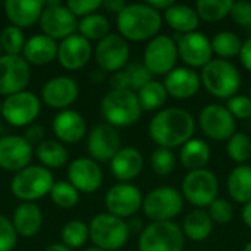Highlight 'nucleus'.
Here are the masks:
<instances>
[{
  "instance_id": "1",
  "label": "nucleus",
  "mask_w": 251,
  "mask_h": 251,
  "mask_svg": "<svg viewBox=\"0 0 251 251\" xmlns=\"http://www.w3.org/2000/svg\"><path fill=\"white\" fill-rule=\"evenodd\" d=\"M196 132V121L190 112L179 107L159 110L149 124L150 138L163 149H176L188 143Z\"/></svg>"
},
{
  "instance_id": "2",
  "label": "nucleus",
  "mask_w": 251,
  "mask_h": 251,
  "mask_svg": "<svg viewBox=\"0 0 251 251\" xmlns=\"http://www.w3.org/2000/svg\"><path fill=\"white\" fill-rule=\"evenodd\" d=\"M160 12L151 9L147 3L126 4L121 13L116 15V26L119 35L126 41H150L162 28Z\"/></svg>"
},
{
  "instance_id": "3",
  "label": "nucleus",
  "mask_w": 251,
  "mask_h": 251,
  "mask_svg": "<svg viewBox=\"0 0 251 251\" xmlns=\"http://www.w3.org/2000/svg\"><path fill=\"white\" fill-rule=\"evenodd\" d=\"M101 115L113 128L135 124L143 113L138 96L132 90H109L101 99Z\"/></svg>"
},
{
  "instance_id": "4",
  "label": "nucleus",
  "mask_w": 251,
  "mask_h": 251,
  "mask_svg": "<svg viewBox=\"0 0 251 251\" xmlns=\"http://www.w3.org/2000/svg\"><path fill=\"white\" fill-rule=\"evenodd\" d=\"M201 85L216 99L229 100L237 96L241 87V76L237 66L224 59H213L200 74Z\"/></svg>"
},
{
  "instance_id": "5",
  "label": "nucleus",
  "mask_w": 251,
  "mask_h": 251,
  "mask_svg": "<svg viewBox=\"0 0 251 251\" xmlns=\"http://www.w3.org/2000/svg\"><path fill=\"white\" fill-rule=\"evenodd\" d=\"M54 185L53 174L41 165H29L15 174L10 181V190L22 203H34L50 194Z\"/></svg>"
},
{
  "instance_id": "6",
  "label": "nucleus",
  "mask_w": 251,
  "mask_h": 251,
  "mask_svg": "<svg viewBox=\"0 0 251 251\" xmlns=\"http://www.w3.org/2000/svg\"><path fill=\"white\" fill-rule=\"evenodd\" d=\"M90 240L94 247L104 251H118L129 240V229L124 219H119L110 213L96 215L88 224Z\"/></svg>"
},
{
  "instance_id": "7",
  "label": "nucleus",
  "mask_w": 251,
  "mask_h": 251,
  "mask_svg": "<svg viewBox=\"0 0 251 251\" xmlns=\"http://www.w3.org/2000/svg\"><path fill=\"white\" fill-rule=\"evenodd\" d=\"M184 207L181 191L174 187H159L151 190L143 200V213L151 222H172Z\"/></svg>"
},
{
  "instance_id": "8",
  "label": "nucleus",
  "mask_w": 251,
  "mask_h": 251,
  "mask_svg": "<svg viewBox=\"0 0 251 251\" xmlns=\"http://www.w3.org/2000/svg\"><path fill=\"white\" fill-rule=\"evenodd\" d=\"M181 194L184 200L197 209L209 207L218 199L219 181L216 175L209 169L191 171L182 179Z\"/></svg>"
},
{
  "instance_id": "9",
  "label": "nucleus",
  "mask_w": 251,
  "mask_h": 251,
  "mask_svg": "<svg viewBox=\"0 0 251 251\" xmlns=\"http://www.w3.org/2000/svg\"><path fill=\"white\" fill-rule=\"evenodd\" d=\"M185 237L174 222H151L138 238V251H182Z\"/></svg>"
},
{
  "instance_id": "10",
  "label": "nucleus",
  "mask_w": 251,
  "mask_h": 251,
  "mask_svg": "<svg viewBox=\"0 0 251 251\" xmlns=\"http://www.w3.org/2000/svg\"><path fill=\"white\" fill-rule=\"evenodd\" d=\"M78 18L60 1H47L40 16V28L43 34L53 40H65L78 31Z\"/></svg>"
},
{
  "instance_id": "11",
  "label": "nucleus",
  "mask_w": 251,
  "mask_h": 251,
  "mask_svg": "<svg viewBox=\"0 0 251 251\" xmlns=\"http://www.w3.org/2000/svg\"><path fill=\"white\" fill-rule=\"evenodd\" d=\"M41 110L40 99L31 91H21L4 97L1 101V118L12 126L22 128L35 124Z\"/></svg>"
},
{
  "instance_id": "12",
  "label": "nucleus",
  "mask_w": 251,
  "mask_h": 251,
  "mask_svg": "<svg viewBox=\"0 0 251 251\" xmlns=\"http://www.w3.org/2000/svg\"><path fill=\"white\" fill-rule=\"evenodd\" d=\"M178 49L174 38L169 35H156L150 40L144 50L143 63L153 75H168L176 68Z\"/></svg>"
},
{
  "instance_id": "13",
  "label": "nucleus",
  "mask_w": 251,
  "mask_h": 251,
  "mask_svg": "<svg viewBox=\"0 0 251 251\" xmlns=\"http://www.w3.org/2000/svg\"><path fill=\"white\" fill-rule=\"evenodd\" d=\"M96 63L103 72H119L128 65L129 44L119 34H109L94 49Z\"/></svg>"
},
{
  "instance_id": "14",
  "label": "nucleus",
  "mask_w": 251,
  "mask_h": 251,
  "mask_svg": "<svg viewBox=\"0 0 251 251\" xmlns=\"http://www.w3.org/2000/svg\"><path fill=\"white\" fill-rule=\"evenodd\" d=\"M143 200L144 197L138 187L129 182H119L106 193L104 206L107 213L119 219H126L132 218L143 207Z\"/></svg>"
},
{
  "instance_id": "15",
  "label": "nucleus",
  "mask_w": 251,
  "mask_h": 251,
  "mask_svg": "<svg viewBox=\"0 0 251 251\" xmlns=\"http://www.w3.org/2000/svg\"><path fill=\"white\" fill-rule=\"evenodd\" d=\"M175 43L178 49V56L181 60L187 65V68H204L207 63L213 60V50L210 40L199 32H190V34H176Z\"/></svg>"
},
{
  "instance_id": "16",
  "label": "nucleus",
  "mask_w": 251,
  "mask_h": 251,
  "mask_svg": "<svg viewBox=\"0 0 251 251\" xmlns=\"http://www.w3.org/2000/svg\"><path fill=\"white\" fill-rule=\"evenodd\" d=\"M199 124L204 135L215 141H228L237 132V119L222 104L203 107L199 115Z\"/></svg>"
},
{
  "instance_id": "17",
  "label": "nucleus",
  "mask_w": 251,
  "mask_h": 251,
  "mask_svg": "<svg viewBox=\"0 0 251 251\" xmlns=\"http://www.w3.org/2000/svg\"><path fill=\"white\" fill-rule=\"evenodd\" d=\"M31 78L29 63L22 56L0 54V96L25 91Z\"/></svg>"
},
{
  "instance_id": "18",
  "label": "nucleus",
  "mask_w": 251,
  "mask_h": 251,
  "mask_svg": "<svg viewBox=\"0 0 251 251\" xmlns=\"http://www.w3.org/2000/svg\"><path fill=\"white\" fill-rule=\"evenodd\" d=\"M34 146L22 135L0 137V168L7 172H19L31 165Z\"/></svg>"
},
{
  "instance_id": "19",
  "label": "nucleus",
  "mask_w": 251,
  "mask_h": 251,
  "mask_svg": "<svg viewBox=\"0 0 251 251\" xmlns=\"http://www.w3.org/2000/svg\"><path fill=\"white\" fill-rule=\"evenodd\" d=\"M121 135L109 124L96 125L87 138V150L90 159L99 162H110L115 154L121 150Z\"/></svg>"
},
{
  "instance_id": "20",
  "label": "nucleus",
  "mask_w": 251,
  "mask_h": 251,
  "mask_svg": "<svg viewBox=\"0 0 251 251\" xmlns=\"http://www.w3.org/2000/svg\"><path fill=\"white\" fill-rule=\"evenodd\" d=\"M68 179L79 193H96L103 182V172L100 165L90 157H78L69 163Z\"/></svg>"
},
{
  "instance_id": "21",
  "label": "nucleus",
  "mask_w": 251,
  "mask_h": 251,
  "mask_svg": "<svg viewBox=\"0 0 251 251\" xmlns=\"http://www.w3.org/2000/svg\"><path fill=\"white\" fill-rule=\"evenodd\" d=\"M79 96L78 84L71 76H54L41 88V100L51 109L66 110Z\"/></svg>"
},
{
  "instance_id": "22",
  "label": "nucleus",
  "mask_w": 251,
  "mask_h": 251,
  "mask_svg": "<svg viewBox=\"0 0 251 251\" xmlns=\"http://www.w3.org/2000/svg\"><path fill=\"white\" fill-rule=\"evenodd\" d=\"M93 54L91 43L79 34H74L59 43L57 60L62 68L68 71H78L84 68Z\"/></svg>"
},
{
  "instance_id": "23",
  "label": "nucleus",
  "mask_w": 251,
  "mask_h": 251,
  "mask_svg": "<svg viewBox=\"0 0 251 251\" xmlns=\"http://www.w3.org/2000/svg\"><path fill=\"white\" fill-rule=\"evenodd\" d=\"M163 85L168 91V96L176 100H187L199 93L201 79L194 69L187 66H176L165 76Z\"/></svg>"
},
{
  "instance_id": "24",
  "label": "nucleus",
  "mask_w": 251,
  "mask_h": 251,
  "mask_svg": "<svg viewBox=\"0 0 251 251\" xmlns=\"http://www.w3.org/2000/svg\"><path fill=\"white\" fill-rule=\"evenodd\" d=\"M51 129L62 144H76L87 134V122L79 112L66 109L54 116Z\"/></svg>"
},
{
  "instance_id": "25",
  "label": "nucleus",
  "mask_w": 251,
  "mask_h": 251,
  "mask_svg": "<svg viewBox=\"0 0 251 251\" xmlns=\"http://www.w3.org/2000/svg\"><path fill=\"white\" fill-rule=\"evenodd\" d=\"M4 15L10 25L21 29L32 26L40 21L44 9V1L38 0H6L3 4Z\"/></svg>"
},
{
  "instance_id": "26",
  "label": "nucleus",
  "mask_w": 251,
  "mask_h": 251,
  "mask_svg": "<svg viewBox=\"0 0 251 251\" xmlns=\"http://www.w3.org/2000/svg\"><path fill=\"white\" fill-rule=\"evenodd\" d=\"M144 166V157L135 147H122L110 160V171L113 176L121 182H129L135 179Z\"/></svg>"
},
{
  "instance_id": "27",
  "label": "nucleus",
  "mask_w": 251,
  "mask_h": 251,
  "mask_svg": "<svg viewBox=\"0 0 251 251\" xmlns=\"http://www.w3.org/2000/svg\"><path fill=\"white\" fill-rule=\"evenodd\" d=\"M57 41L47 37L46 34H35L29 37L25 43L22 57L29 65H49L54 59H57Z\"/></svg>"
},
{
  "instance_id": "28",
  "label": "nucleus",
  "mask_w": 251,
  "mask_h": 251,
  "mask_svg": "<svg viewBox=\"0 0 251 251\" xmlns=\"http://www.w3.org/2000/svg\"><path fill=\"white\" fill-rule=\"evenodd\" d=\"M12 224L18 237L32 238L41 229L43 213L35 203H21L13 212Z\"/></svg>"
},
{
  "instance_id": "29",
  "label": "nucleus",
  "mask_w": 251,
  "mask_h": 251,
  "mask_svg": "<svg viewBox=\"0 0 251 251\" xmlns=\"http://www.w3.org/2000/svg\"><path fill=\"white\" fill-rule=\"evenodd\" d=\"M163 19L176 34H190L199 28L200 18L196 7L182 3H174L163 12Z\"/></svg>"
},
{
  "instance_id": "30",
  "label": "nucleus",
  "mask_w": 251,
  "mask_h": 251,
  "mask_svg": "<svg viewBox=\"0 0 251 251\" xmlns=\"http://www.w3.org/2000/svg\"><path fill=\"white\" fill-rule=\"evenodd\" d=\"M213 221L204 209H194L190 212L182 222V234L185 238L200 243L210 237L213 231Z\"/></svg>"
},
{
  "instance_id": "31",
  "label": "nucleus",
  "mask_w": 251,
  "mask_h": 251,
  "mask_svg": "<svg viewBox=\"0 0 251 251\" xmlns=\"http://www.w3.org/2000/svg\"><path fill=\"white\" fill-rule=\"evenodd\" d=\"M179 159L184 168H187L190 172L206 169V165L210 160V147L200 138H191L181 147Z\"/></svg>"
},
{
  "instance_id": "32",
  "label": "nucleus",
  "mask_w": 251,
  "mask_h": 251,
  "mask_svg": "<svg viewBox=\"0 0 251 251\" xmlns=\"http://www.w3.org/2000/svg\"><path fill=\"white\" fill-rule=\"evenodd\" d=\"M228 193L232 200L241 204L251 201V166L238 165L228 176Z\"/></svg>"
},
{
  "instance_id": "33",
  "label": "nucleus",
  "mask_w": 251,
  "mask_h": 251,
  "mask_svg": "<svg viewBox=\"0 0 251 251\" xmlns=\"http://www.w3.org/2000/svg\"><path fill=\"white\" fill-rule=\"evenodd\" d=\"M35 156L41 166L47 169H57L68 163V150L60 141L44 140L35 147Z\"/></svg>"
},
{
  "instance_id": "34",
  "label": "nucleus",
  "mask_w": 251,
  "mask_h": 251,
  "mask_svg": "<svg viewBox=\"0 0 251 251\" xmlns=\"http://www.w3.org/2000/svg\"><path fill=\"white\" fill-rule=\"evenodd\" d=\"M78 34L91 41H101L110 34V24L104 15L93 13L78 22Z\"/></svg>"
},
{
  "instance_id": "35",
  "label": "nucleus",
  "mask_w": 251,
  "mask_h": 251,
  "mask_svg": "<svg viewBox=\"0 0 251 251\" xmlns=\"http://www.w3.org/2000/svg\"><path fill=\"white\" fill-rule=\"evenodd\" d=\"M138 100L141 104L143 110L147 112H154V110H162V107L165 106L166 100H168V91L163 85V82L159 81H150L149 84H146L138 93Z\"/></svg>"
},
{
  "instance_id": "36",
  "label": "nucleus",
  "mask_w": 251,
  "mask_h": 251,
  "mask_svg": "<svg viewBox=\"0 0 251 251\" xmlns=\"http://www.w3.org/2000/svg\"><path fill=\"white\" fill-rule=\"evenodd\" d=\"M210 43H212L213 54L219 56L224 60L240 56V51L243 49V41L240 35L232 31H221L215 34Z\"/></svg>"
},
{
  "instance_id": "37",
  "label": "nucleus",
  "mask_w": 251,
  "mask_h": 251,
  "mask_svg": "<svg viewBox=\"0 0 251 251\" xmlns=\"http://www.w3.org/2000/svg\"><path fill=\"white\" fill-rule=\"evenodd\" d=\"M232 3V0H199L196 10L200 21L213 24L222 21L231 13Z\"/></svg>"
},
{
  "instance_id": "38",
  "label": "nucleus",
  "mask_w": 251,
  "mask_h": 251,
  "mask_svg": "<svg viewBox=\"0 0 251 251\" xmlns=\"http://www.w3.org/2000/svg\"><path fill=\"white\" fill-rule=\"evenodd\" d=\"M62 244L71 250H76L85 246L90 240V228L85 222L74 219L65 224L62 228Z\"/></svg>"
},
{
  "instance_id": "39",
  "label": "nucleus",
  "mask_w": 251,
  "mask_h": 251,
  "mask_svg": "<svg viewBox=\"0 0 251 251\" xmlns=\"http://www.w3.org/2000/svg\"><path fill=\"white\" fill-rule=\"evenodd\" d=\"M25 35L24 31L18 26L9 25L0 32V46L3 54L9 56H22L25 47Z\"/></svg>"
},
{
  "instance_id": "40",
  "label": "nucleus",
  "mask_w": 251,
  "mask_h": 251,
  "mask_svg": "<svg viewBox=\"0 0 251 251\" xmlns=\"http://www.w3.org/2000/svg\"><path fill=\"white\" fill-rule=\"evenodd\" d=\"M226 153L231 160L244 165L251 159V138L244 132H235L226 143Z\"/></svg>"
},
{
  "instance_id": "41",
  "label": "nucleus",
  "mask_w": 251,
  "mask_h": 251,
  "mask_svg": "<svg viewBox=\"0 0 251 251\" xmlns=\"http://www.w3.org/2000/svg\"><path fill=\"white\" fill-rule=\"evenodd\" d=\"M49 196L51 201L62 209H71L79 201V191L72 184H69V181L54 182Z\"/></svg>"
},
{
  "instance_id": "42",
  "label": "nucleus",
  "mask_w": 251,
  "mask_h": 251,
  "mask_svg": "<svg viewBox=\"0 0 251 251\" xmlns=\"http://www.w3.org/2000/svg\"><path fill=\"white\" fill-rule=\"evenodd\" d=\"M151 169L159 176H169L176 166V156L172 150L159 147L151 153L150 157Z\"/></svg>"
},
{
  "instance_id": "43",
  "label": "nucleus",
  "mask_w": 251,
  "mask_h": 251,
  "mask_svg": "<svg viewBox=\"0 0 251 251\" xmlns=\"http://www.w3.org/2000/svg\"><path fill=\"white\" fill-rule=\"evenodd\" d=\"M124 74L126 76V82H128V88L138 93L146 84H149L150 81H153V74L146 68L144 63H129L124 68Z\"/></svg>"
},
{
  "instance_id": "44",
  "label": "nucleus",
  "mask_w": 251,
  "mask_h": 251,
  "mask_svg": "<svg viewBox=\"0 0 251 251\" xmlns=\"http://www.w3.org/2000/svg\"><path fill=\"white\" fill-rule=\"evenodd\" d=\"M207 209H209L207 213L212 218L213 224L224 225V224L231 222L234 218V207L225 199H216Z\"/></svg>"
},
{
  "instance_id": "45",
  "label": "nucleus",
  "mask_w": 251,
  "mask_h": 251,
  "mask_svg": "<svg viewBox=\"0 0 251 251\" xmlns=\"http://www.w3.org/2000/svg\"><path fill=\"white\" fill-rule=\"evenodd\" d=\"M226 109L235 119H250L251 118V100L249 96L237 94L231 97L226 103Z\"/></svg>"
},
{
  "instance_id": "46",
  "label": "nucleus",
  "mask_w": 251,
  "mask_h": 251,
  "mask_svg": "<svg viewBox=\"0 0 251 251\" xmlns=\"http://www.w3.org/2000/svg\"><path fill=\"white\" fill-rule=\"evenodd\" d=\"M18 243V234L10 219L0 215V251H12Z\"/></svg>"
},
{
  "instance_id": "47",
  "label": "nucleus",
  "mask_w": 251,
  "mask_h": 251,
  "mask_svg": "<svg viewBox=\"0 0 251 251\" xmlns=\"http://www.w3.org/2000/svg\"><path fill=\"white\" fill-rule=\"evenodd\" d=\"M65 4L76 18L82 19L88 15L96 13L103 6V1L101 0H69Z\"/></svg>"
},
{
  "instance_id": "48",
  "label": "nucleus",
  "mask_w": 251,
  "mask_h": 251,
  "mask_svg": "<svg viewBox=\"0 0 251 251\" xmlns=\"http://www.w3.org/2000/svg\"><path fill=\"white\" fill-rule=\"evenodd\" d=\"M229 15L237 25L249 28L251 25V3L244 0L234 1Z\"/></svg>"
},
{
  "instance_id": "49",
  "label": "nucleus",
  "mask_w": 251,
  "mask_h": 251,
  "mask_svg": "<svg viewBox=\"0 0 251 251\" xmlns=\"http://www.w3.org/2000/svg\"><path fill=\"white\" fill-rule=\"evenodd\" d=\"M44 135H46V132H44V128L40 125V124H32V125H29L26 129H25V134L22 135L31 146H34V144H40V143H43L44 141Z\"/></svg>"
},
{
  "instance_id": "50",
  "label": "nucleus",
  "mask_w": 251,
  "mask_h": 251,
  "mask_svg": "<svg viewBox=\"0 0 251 251\" xmlns=\"http://www.w3.org/2000/svg\"><path fill=\"white\" fill-rule=\"evenodd\" d=\"M240 60L243 63V66L251 72V37L243 43V49L240 51Z\"/></svg>"
},
{
  "instance_id": "51",
  "label": "nucleus",
  "mask_w": 251,
  "mask_h": 251,
  "mask_svg": "<svg viewBox=\"0 0 251 251\" xmlns=\"http://www.w3.org/2000/svg\"><path fill=\"white\" fill-rule=\"evenodd\" d=\"M125 6H126V3L124 0H106V1H103L101 7H104L106 10L113 12V13L118 15V13H121L124 10Z\"/></svg>"
},
{
  "instance_id": "52",
  "label": "nucleus",
  "mask_w": 251,
  "mask_h": 251,
  "mask_svg": "<svg viewBox=\"0 0 251 251\" xmlns=\"http://www.w3.org/2000/svg\"><path fill=\"white\" fill-rule=\"evenodd\" d=\"M151 9L157 10V12H165L168 10L175 1L174 0H150V1H146Z\"/></svg>"
},
{
  "instance_id": "53",
  "label": "nucleus",
  "mask_w": 251,
  "mask_h": 251,
  "mask_svg": "<svg viewBox=\"0 0 251 251\" xmlns=\"http://www.w3.org/2000/svg\"><path fill=\"white\" fill-rule=\"evenodd\" d=\"M126 225H128L129 232H134V234H141L143 229H144L143 222H141V219H138V218H131V219L126 222Z\"/></svg>"
},
{
  "instance_id": "54",
  "label": "nucleus",
  "mask_w": 251,
  "mask_h": 251,
  "mask_svg": "<svg viewBox=\"0 0 251 251\" xmlns=\"http://www.w3.org/2000/svg\"><path fill=\"white\" fill-rule=\"evenodd\" d=\"M241 218H243V222L246 224V226L251 229V201L244 204L243 212H241Z\"/></svg>"
},
{
  "instance_id": "55",
  "label": "nucleus",
  "mask_w": 251,
  "mask_h": 251,
  "mask_svg": "<svg viewBox=\"0 0 251 251\" xmlns=\"http://www.w3.org/2000/svg\"><path fill=\"white\" fill-rule=\"evenodd\" d=\"M44 251H72L71 249H68V247H65L62 243H54V244H50L47 249Z\"/></svg>"
},
{
  "instance_id": "56",
  "label": "nucleus",
  "mask_w": 251,
  "mask_h": 251,
  "mask_svg": "<svg viewBox=\"0 0 251 251\" xmlns=\"http://www.w3.org/2000/svg\"><path fill=\"white\" fill-rule=\"evenodd\" d=\"M243 251H251V241H249V243L246 244V247H244V250Z\"/></svg>"
},
{
  "instance_id": "57",
  "label": "nucleus",
  "mask_w": 251,
  "mask_h": 251,
  "mask_svg": "<svg viewBox=\"0 0 251 251\" xmlns=\"http://www.w3.org/2000/svg\"><path fill=\"white\" fill-rule=\"evenodd\" d=\"M84 251H104V250H100V249H97V247H90V249H87V250Z\"/></svg>"
},
{
  "instance_id": "58",
  "label": "nucleus",
  "mask_w": 251,
  "mask_h": 251,
  "mask_svg": "<svg viewBox=\"0 0 251 251\" xmlns=\"http://www.w3.org/2000/svg\"><path fill=\"white\" fill-rule=\"evenodd\" d=\"M249 97H250V100H251V84H250V88H249Z\"/></svg>"
},
{
  "instance_id": "59",
  "label": "nucleus",
  "mask_w": 251,
  "mask_h": 251,
  "mask_svg": "<svg viewBox=\"0 0 251 251\" xmlns=\"http://www.w3.org/2000/svg\"><path fill=\"white\" fill-rule=\"evenodd\" d=\"M0 132H1V121H0Z\"/></svg>"
},
{
  "instance_id": "60",
  "label": "nucleus",
  "mask_w": 251,
  "mask_h": 251,
  "mask_svg": "<svg viewBox=\"0 0 251 251\" xmlns=\"http://www.w3.org/2000/svg\"><path fill=\"white\" fill-rule=\"evenodd\" d=\"M249 29H250V31H251V25H250V26H249Z\"/></svg>"
},
{
  "instance_id": "61",
  "label": "nucleus",
  "mask_w": 251,
  "mask_h": 251,
  "mask_svg": "<svg viewBox=\"0 0 251 251\" xmlns=\"http://www.w3.org/2000/svg\"><path fill=\"white\" fill-rule=\"evenodd\" d=\"M0 51H1V46H0Z\"/></svg>"
}]
</instances>
